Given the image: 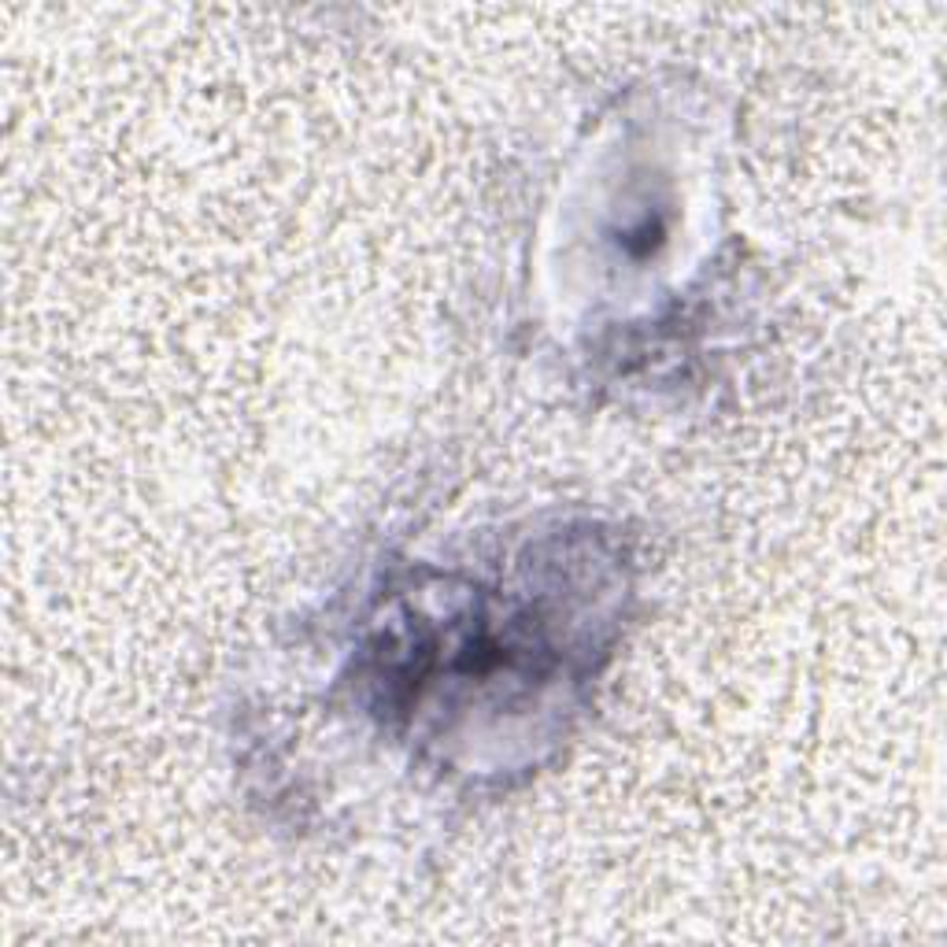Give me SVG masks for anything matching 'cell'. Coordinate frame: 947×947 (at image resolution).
<instances>
[{
	"instance_id": "6da1fadb",
	"label": "cell",
	"mask_w": 947,
	"mask_h": 947,
	"mask_svg": "<svg viewBox=\"0 0 947 947\" xmlns=\"http://www.w3.org/2000/svg\"><path fill=\"white\" fill-rule=\"evenodd\" d=\"M623 249L629 252V256L634 260H648V256H656L659 249H663V241H667V219L663 216H640V222L637 227H629V230H623Z\"/></svg>"
}]
</instances>
